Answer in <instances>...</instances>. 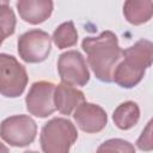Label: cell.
I'll use <instances>...</instances> for the list:
<instances>
[{
    "label": "cell",
    "instance_id": "obj_10",
    "mask_svg": "<svg viewBox=\"0 0 153 153\" xmlns=\"http://www.w3.org/2000/svg\"><path fill=\"white\" fill-rule=\"evenodd\" d=\"M19 17L32 25L45 22L53 13V0H17Z\"/></svg>",
    "mask_w": 153,
    "mask_h": 153
},
{
    "label": "cell",
    "instance_id": "obj_3",
    "mask_svg": "<svg viewBox=\"0 0 153 153\" xmlns=\"http://www.w3.org/2000/svg\"><path fill=\"white\" fill-rule=\"evenodd\" d=\"M76 139V128L69 120L54 117L43 126L39 143L42 151L45 153H67Z\"/></svg>",
    "mask_w": 153,
    "mask_h": 153
},
{
    "label": "cell",
    "instance_id": "obj_11",
    "mask_svg": "<svg viewBox=\"0 0 153 153\" xmlns=\"http://www.w3.org/2000/svg\"><path fill=\"white\" fill-rule=\"evenodd\" d=\"M82 102H85V94L73 85L61 82L55 85L54 90V104L55 109L63 115H71L72 111Z\"/></svg>",
    "mask_w": 153,
    "mask_h": 153
},
{
    "label": "cell",
    "instance_id": "obj_1",
    "mask_svg": "<svg viewBox=\"0 0 153 153\" xmlns=\"http://www.w3.org/2000/svg\"><path fill=\"white\" fill-rule=\"evenodd\" d=\"M87 62L96 78L103 82L112 81V73L122 57L118 38L112 31H103L96 37H85L81 43Z\"/></svg>",
    "mask_w": 153,
    "mask_h": 153
},
{
    "label": "cell",
    "instance_id": "obj_6",
    "mask_svg": "<svg viewBox=\"0 0 153 153\" xmlns=\"http://www.w3.org/2000/svg\"><path fill=\"white\" fill-rule=\"evenodd\" d=\"M18 54L27 63H38L44 61L51 50V38L42 30L32 29L18 38Z\"/></svg>",
    "mask_w": 153,
    "mask_h": 153
},
{
    "label": "cell",
    "instance_id": "obj_5",
    "mask_svg": "<svg viewBox=\"0 0 153 153\" xmlns=\"http://www.w3.org/2000/svg\"><path fill=\"white\" fill-rule=\"evenodd\" d=\"M37 124L27 115H14L0 123V137L13 147H25L36 139Z\"/></svg>",
    "mask_w": 153,
    "mask_h": 153
},
{
    "label": "cell",
    "instance_id": "obj_14",
    "mask_svg": "<svg viewBox=\"0 0 153 153\" xmlns=\"http://www.w3.org/2000/svg\"><path fill=\"white\" fill-rule=\"evenodd\" d=\"M51 39L59 49L74 47L78 42V31L74 26V23L69 20L60 24L55 29Z\"/></svg>",
    "mask_w": 153,
    "mask_h": 153
},
{
    "label": "cell",
    "instance_id": "obj_15",
    "mask_svg": "<svg viewBox=\"0 0 153 153\" xmlns=\"http://www.w3.org/2000/svg\"><path fill=\"white\" fill-rule=\"evenodd\" d=\"M16 24H17V19L13 10L8 5L0 6V26L6 31L7 36L14 33Z\"/></svg>",
    "mask_w": 153,
    "mask_h": 153
},
{
    "label": "cell",
    "instance_id": "obj_4",
    "mask_svg": "<svg viewBox=\"0 0 153 153\" xmlns=\"http://www.w3.org/2000/svg\"><path fill=\"white\" fill-rule=\"evenodd\" d=\"M27 80L26 69L17 59L0 53V93L7 98H17L23 94Z\"/></svg>",
    "mask_w": 153,
    "mask_h": 153
},
{
    "label": "cell",
    "instance_id": "obj_19",
    "mask_svg": "<svg viewBox=\"0 0 153 153\" xmlns=\"http://www.w3.org/2000/svg\"><path fill=\"white\" fill-rule=\"evenodd\" d=\"M0 152H8V148L6 146H4L1 142H0Z\"/></svg>",
    "mask_w": 153,
    "mask_h": 153
},
{
    "label": "cell",
    "instance_id": "obj_8",
    "mask_svg": "<svg viewBox=\"0 0 153 153\" xmlns=\"http://www.w3.org/2000/svg\"><path fill=\"white\" fill-rule=\"evenodd\" d=\"M54 90L55 85L50 81L41 80L33 82L25 97L27 111L39 118L51 115L56 110L54 104Z\"/></svg>",
    "mask_w": 153,
    "mask_h": 153
},
{
    "label": "cell",
    "instance_id": "obj_2",
    "mask_svg": "<svg viewBox=\"0 0 153 153\" xmlns=\"http://www.w3.org/2000/svg\"><path fill=\"white\" fill-rule=\"evenodd\" d=\"M153 44L148 39H139L122 50V57L112 73V81L123 88L136 86L152 65Z\"/></svg>",
    "mask_w": 153,
    "mask_h": 153
},
{
    "label": "cell",
    "instance_id": "obj_17",
    "mask_svg": "<svg viewBox=\"0 0 153 153\" xmlns=\"http://www.w3.org/2000/svg\"><path fill=\"white\" fill-rule=\"evenodd\" d=\"M136 146L142 151H151L152 149V121H149L147 123L141 136L136 141Z\"/></svg>",
    "mask_w": 153,
    "mask_h": 153
},
{
    "label": "cell",
    "instance_id": "obj_13",
    "mask_svg": "<svg viewBox=\"0 0 153 153\" xmlns=\"http://www.w3.org/2000/svg\"><path fill=\"white\" fill-rule=\"evenodd\" d=\"M139 118H140L139 105L131 100L120 104L112 114L114 123L116 124L117 128L122 130L131 129L134 126L137 124Z\"/></svg>",
    "mask_w": 153,
    "mask_h": 153
},
{
    "label": "cell",
    "instance_id": "obj_18",
    "mask_svg": "<svg viewBox=\"0 0 153 153\" xmlns=\"http://www.w3.org/2000/svg\"><path fill=\"white\" fill-rule=\"evenodd\" d=\"M6 37H8L7 33H6V31L0 26V45L2 44V42H4V39H5Z\"/></svg>",
    "mask_w": 153,
    "mask_h": 153
},
{
    "label": "cell",
    "instance_id": "obj_9",
    "mask_svg": "<svg viewBox=\"0 0 153 153\" xmlns=\"http://www.w3.org/2000/svg\"><path fill=\"white\" fill-rule=\"evenodd\" d=\"M73 118L76 126L85 133H99L108 124V115L105 110L93 103L82 102L75 108Z\"/></svg>",
    "mask_w": 153,
    "mask_h": 153
},
{
    "label": "cell",
    "instance_id": "obj_7",
    "mask_svg": "<svg viewBox=\"0 0 153 153\" xmlns=\"http://www.w3.org/2000/svg\"><path fill=\"white\" fill-rule=\"evenodd\" d=\"M57 71L62 82L73 86H85L90 80L86 61L78 50L62 53L57 61Z\"/></svg>",
    "mask_w": 153,
    "mask_h": 153
},
{
    "label": "cell",
    "instance_id": "obj_16",
    "mask_svg": "<svg viewBox=\"0 0 153 153\" xmlns=\"http://www.w3.org/2000/svg\"><path fill=\"white\" fill-rule=\"evenodd\" d=\"M98 152H104V151H108V152H114V151H117V152H128V153H133L135 151L134 146L126 141V140H122V139H111V140H108L105 142H103L98 149Z\"/></svg>",
    "mask_w": 153,
    "mask_h": 153
},
{
    "label": "cell",
    "instance_id": "obj_20",
    "mask_svg": "<svg viewBox=\"0 0 153 153\" xmlns=\"http://www.w3.org/2000/svg\"><path fill=\"white\" fill-rule=\"evenodd\" d=\"M8 2H10V0H0V6H2V5H8Z\"/></svg>",
    "mask_w": 153,
    "mask_h": 153
},
{
    "label": "cell",
    "instance_id": "obj_12",
    "mask_svg": "<svg viewBox=\"0 0 153 153\" xmlns=\"http://www.w3.org/2000/svg\"><path fill=\"white\" fill-rule=\"evenodd\" d=\"M153 14L152 0H126L123 5V16L128 23L141 25L147 23Z\"/></svg>",
    "mask_w": 153,
    "mask_h": 153
}]
</instances>
